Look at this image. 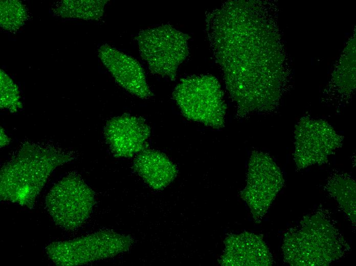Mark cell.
Returning <instances> with one entry per match:
<instances>
[{"instance_id":"cell-1","label":"cell","mask_w":356,"mask_h":266,"mask_svg":"<svg viewBox=\"0 0 356 266\" xmlns=\"http://www.w3.org/2000/svg\"><path fill=\"white\" fill-rule=\"evenodd\" d=\"M72 159L56 148L24 145L1 169V200L32 209L52 172Z\"/></svg>"},{"instance_id":"cell-15","label":"cell","mask_w":356,"mask_h":266,"mask_svg":"<svg viewBox=\"0 0 356 266\" xmlns=\"http://www.w3.org/2000/svg\"><path fill=\"white\" fill-rule=\"evenodd\" d=\"M340 184L332 186L330 191L339 202L343 211L355 223V183L343 180Z\"/></svg>"},{"instance_id":"cell-8","label":"cell","mask_w":356,"mask_h":266,"mask_svg":"<svg viewBox=\"0 0 356 266\" xmlns=\"http://www.w3.org/2000/svg\"><path fill=\"white\" fill-rule=\"evenodd\" d=\"M150 128L140 117L123 115L109 120L104 128L106 141L115 157L129 158L146 149Z\"/></svg>"},{"instance_id":"cell-14","label":"cell","mask_w":356,"mask_h":266,"mask_svg":"<svg viewBox=\"0 0 356 266\" xmlns=\"http://www.w3.org/2000/svg\"><path fill=\"white\" fill-rule=\"evenodd\" d=\"M25 6L18 1L1 2V26L9 31H14L23 25L27 18Z\"/></svg>"},{"instance_id":"cell-9","label":"cell","mask_w":356,"mask_h":266,"mask_svg":"<svg viewBox=\"0 0 356 266\" xmlns=\"http://www.w3.org/2000/svg\"><path fill=\"white\" fill-rule=\"evenodd\" d=\"M98 55L117 83L127 92L142 99L153 95L136 59L107 45L100 47Z\"/></svg>"},{"instance_id":"cell-10","label":"cell","mask_w":356,"mask_h":266,"mask_svg":"<svg viewBox=\"0 0 356 266\" xmlns=\"http://www.w3.org/2000/svg\"><path fill=\"white\" fill-rule=\"evenodd\" d=\"M225 249L219 259L222 265H271L272 257L262 237L244 232L230 234L224 241Z\"/></svg>"},{"instance_id":"cell-5","label":"cell","mask_w":356,"mask_h":266,"mask_svg":"<svg viewBox=\"0 0 356 266\" xmlns=\"http://www.w3.org/2000/svg\"><path fill=\"white\" fill-rule=\"evenodd\" d=\"M95 204L92 189L78 175L71 173L51 189L45 205L56 225L66 231H73L88 219Z\"/></svg>"},{"instance_id":"cell-2","label":"cell","mask_w":356,"mask_h":266,"mask_svg":"<svg viewBox=\"0 0 356 266\" xmlns=\"http://www.w3.org/2000/svg\"><path fill=\"white\" fill-rule=\"evenodd\" d=\"M342 244L329 220L316 214L286 234L283 251L291 265H326L341 256Z\"/></svg>"},{"instance_id":"cell-4","label":"cell","mask_w":356,"mask_h":266,"mask_svg":"<svg viewBox=\"0 0 356 266\" xmlns=\"http://www.w3.org/2000/svg\"><path fill=\"white\" fill-rule=\"evenodd\" d=\"M173 96L188 119L215 129L225 126L226 105L219 84L213 78L194 76L182 79Z\"/></svg>"},{"instance_id":"cell-11","label":"cell","mask_w":356,"mask_h":266,"mask_svg":"<svg viewBox=\"0 0 356 266\" xmlns=\"http://www.w3.org/2000/svg\"><path fill=\"white\" fill-rule=\"evenodd\" d=\"M316 125H313L314 134L306 132L300 128L296 137L297 144L294 158L298 166L305 167L325 161L338 146V138L327 125H318L315 138ZM307 130V129H306Z\"/></svg>"},{"instance_id":"cell-7","label":"cell","mask_w":356,"mask_h":266,"mask_svg":"<svg viewBox=\"0 0 356 266\" xmlns=\"http://www.w3.org/2000/svg\"><path fill=\"white\" fill-rule=\"evenodd\" d=\"M279 168L268 154L253 152L247 176V184L240 195L249 206L253 217L258 220L265 214L283 185Z\"/></svg>"},{"instance_id":"cell-13","label":"cell","mask_w":356,"mask_h":266,"mask_svg":"<svg viewBox=\"0 0 356 266\" xmlns=\"http://www.w3.org/2000/svg\"><path fill=\"white\" fill-rule=\"evenodd\" d=\"M107 1H63L56 9L62 17L82 19H100Z\"/></svg>"},{"instance_id":"cell-6","label":"cell","mask_w":356,"mask_h":266,"mask_svg":"<svg viewBox=\"0 0 356 266\" xmlns=\"http://www.w3.org/2000/svg\"><path fill=\"white\" fill-rule=\"evenodd\" d=\"M137 39L150 71L174 80L178 65L187 55V36L165 25L143 30Z\"/></svg>"},{"instance_id":"cell-12","label":"cell","mask_w":356,"mask_h":266,"mask_svg":"<svg viewBox=\"0 0 356 266\" xmlns=\"http://www.w3.org/2000/svg\"><path fill=\"white\" fill-rule=\"evenodd\" d=\"M133 168L150 187L156 190L167 187L177 173V167L164 153L151 149H146L137 155Z\"/></svg>"},{"instance_id":"cell-3","label":"cell","mask_w":356,"mask_h":266,"mask_svg":"<svg viewBox=\"0 0 356 266\" xmlns=\"http://www.w3.org/2000/svg\"><path fill=\"white\" fill-rule=\"evenodd\" d=\"M132 242L129 236L101 230L72 240L51 242L46 251L56 265L77 266L127 252Z\"/></svg>"},{"instance_id":"cell-16","label":"cell","mask_w":356,"mask_h":266,"mask_svg":"<svg viewBox=\"0 0 356 266\" xmlns=\"http://www.w3.org/2000/svg\"><path fill=\"white\" fill-rule=\"evenodd\" d=\"M0 77L1 107L16 112L21 107L18 87L2 70Z\"/></svg>"},{"instance_id":"cell-17","label":"cell","mask_w":356,"mask_h":266,"mask_svg":"<svg viewBox=\"0 0 356 266\" xmlns=\"http://www.w3.org/2000/svg\"><path fill=\"white\" fill-rule=\"evenodd\" d=\"M1 147H3L7 145L8 142H9L8 140V137L6 136V135L4 134L3 132V130L1 129Z\"/></svg>"}]
</instances>
